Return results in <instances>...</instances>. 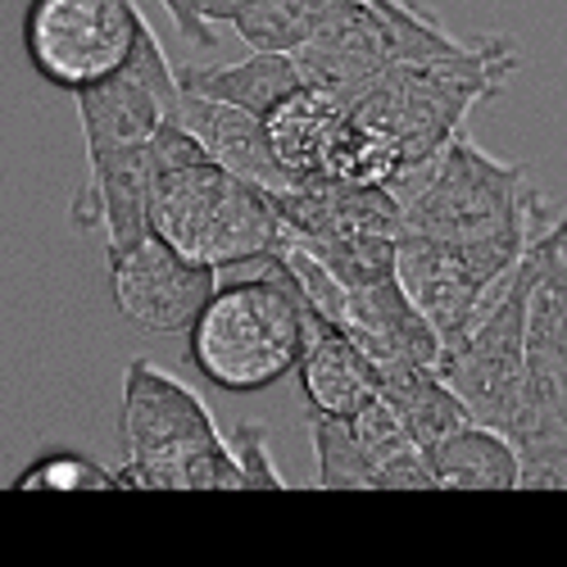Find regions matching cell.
<instances>
[{
    "mask_svg": "<svg viewBox=\"0 0 567 567\" xmlns=\"http://www.w3.org/2000/svg\"><path fill=\"white\" fill-rule=\"evenodd\" d=\"M309 296L277 250L255 259L250 277L223 281L186 332L196 372L227 395H255L291 377L309 337Z\"/></svg>",
    "mask_w": 567,
    "mask_h": 567,
    "instance_id": "cell-1",
    "label": "cell"
},
{
    "mask_svg": "<svg viewBox=\"0 0 567 567\" xmlns=\"http://www.w3.org/2000/svg\"><path fill=\"white\" fill-rule=\"evenodd\" d=\"M527 250V386L508 441L523 454V491H567V209L536 205Z\"/></svg>",
    "mask_w": 567,
    "mask_h": 567,
    "instance_id": "cell-2",
    "label": "cell"
},
{
    "mask_svg": "<svg viewBox=\"0 0 567 567\" xmlns=\"http://www.w3.org/2000/svg\"><path fill=\"white\" fill-rule=\"evenodd\" d=\"M118 432L127 454L118 491H246L236 450L218 436L205 400L146 359L127 363Z\"/></svg>",
    "mask_w": 567,
    "mask_h": 567,
    "instance_id": "cell-3",
    "label": "cell"
},
{
    "mask_svg": "<svg viewBox=\"0 0 567 567\" xmlns=\"http://www.w3.org/2000/svg\"><path fill=\"white\" fill-rule=\"evenodd\" d=\"M400 200V231L432 241H499L532 236L545 200L523 164L486 155L467 132H454L436 155L386 182Z\"/></svg>",
    "mask_w": 567,
    "mask_h": 567,
    "instance_id": "cell-4",
    "label": "cell"
},
{
    "mask_svg": "<svg viewBox=\"0 0 567 567\" xmlns=\"http://www.w3.org/2000/svg\"><path fill=\"white\" fill-rule=\"evenodd\" d=\"M151 231L186 259L209 268H246L277 250L281 214L272 192L214 159L186 164L159 177L151 200Z\"/></svg>",
    "mask_w": 567,
    "mask_h": 567,
    "instance_id": "cell-5",
    "label": "cell"
},
{
    "mask_svg": "<svg viewBox=\"0 0 567 567\" xmlns=\"http://www.w3.org/2000/svg\"><path fill=\"white\" fill-rule=\"evenodd\" d=\"M527 318H532V250L486 300L477 322L458 341H450L436 359V368L458 391L467 413L486 422V427H499L504 436L517 422L527 386Z\"/></svg>",
    "mask_w": 567,
    "mask_h": 567,
    "instance_id": "cell-6",
    "label": "cell"
},
{
    "mask_svg": "<svg viewBox=\"0 0 567 567\" xmlns=\"http://www.w3.org/2000/svg\"><path fill=\"white\" fill-rule=\"evenodd\" d=\"M532 236H499V241H432V236H395V268L409 300L450 346L458 341L486 300L523 264Z\"/></svg>",
    "mask_w": 567,
    "mask_h": 567,
    "instance_id": "cell-7",
    "label": "cell"
},
{
    "mask_svg": "<svg viewBox=\"0 0 567 567\" xmlns=\"http://www.w3.org/2000/svg\"><path fill=\"white\" fill-rule=\"evenodd\" d=\"M146 19L132 0H32L23 14V51L60 91L96 86L127 69Z\"/></svg>",
    "mask_w": 567,
    "mask_h": 567,
    "instance_id": "cell-8",
    "label": "cell"
},
{
    "mask_svg": "<svg viewBox=\"0 0 567 567\" xmlns=\"http://www.w3.org/2000/svg\"><path fill=\"white\" fill-rule=\"evenodd\" d=\"M322 491H441L427 445L386 400L350 417H309Z\"/></svg>",
    "mask_w": 567,
    "mask_h": 567,
    "instance_id": "cell-9",
    "label": "cell"
},
{
    "mask_svg": "<svg viewBox=\"0 0 567 567\" xmlns=\"http://www.w3.org/2000/svg\"><path fill=\"white\" fill-rule=\"evenodd\" d=\"M105 259H110L118 313L151 337L192 332V322L218 291V281H214L218 268L186 259L159 231L136 236V241H127L123 250H110Z\"/></svg>",
    "mask_w": 567,
    "mask_h": 567,
    "instance_id": "cell-10",
    "label": "cell"
},
{
    "mask_svg": "<svg viewBox=\"0 0 567 567\" xmlns=\"http://www.w3.org/2000/svg\"><path fill=\"white\" fill-rule=\"evenodd\" d=\"M300 391L309 404V417H350L382 400V372L377 359L318 309L309 313V337L300 354Z\"/></svg>",
    "mask_w": 567,
    "mask_h": 567,
    "instance_id": "cell-11",
    "label": "cell"
},
{
    "mask_svg": "<svg viewBox=\"0 0 567 567\" xmlns=\"http://www.w3.org/2000/svg\"><path fill=\"white\" fill-rule=\"evenodd\" d=\"M177 123H186L200 136V146L209 151L214 164L259 182L264 192H291L296 186V177L287 173V164H281V155L272 146L268 118L223 105V101H209V96H196V91H182Z\"/></svg>",
    "mask_w": 567,
    "mask_h": 567,
    "instance_id": "cell-12",
    "label": "cell"
},
{
    "mask_svg": "<svg viewBox=\"0 0 567 567\" xmlns=\"http://www.w3.org/2000/svg\"><path fill=\"white\" fill-rule=\"evenodd\" d=\"M354 110L341 105L337 96H327L318 86H300L291 101H281L268 114V132L272 146L287 164V173L296 177V186H313V182H332L337 177V159L346 151Z\"/></svg>",
    "mask_w": 567,
    "mask_h": 567,
    "instance_id": "cell-13",
    "label": "cell"
},
{
    "mask_svg": "<svg viewBox=\"0 0 567 567\" xmlns=\"http://www.w3.org/2000/svg\"><path fill=\"white\" fill-rule=\"evenodd\" d=\"M73 101H78L86 159H101V155H114L127 146H146V141H155V132L173 118L159 91L146 86L127 69L96 82V86L73 91Z\"/></svg>",
    "mask_w": 567,
    "mask_h": 567,
    "instance_id": "cell-14",
    "label": "cell"
},
{
    "mask_svg": "<svg viewBox=\"0 0 567 567\" xmlns=\"http://www.w3.org/2000/svg\"><path fill=\"white\" fill-rule=\"evenodd\" d=\"M177 82L182 91L268 118L305 86V73L291 51H250V60L241 64H177Z\"/></svg>",
    "mask_w": 567,
    "mask_h": 567,
    "instance_id": "cell-15",
    "label": "cell"
},
{
    "mask_svg": "<svg viewBox=\"0 0 567 567\" xmlns=\"http://www.w3.org/2000/svg\"><path fill=\"white\" fill-rule=\"evenodd\" d=\"M441 491H523V454L486 422H467L432 450Z\"/></svg>",
    "mask_w": 567,
    "mask_h": 567,
    "instance_id": "cell-16",
    "label": "cell"
},
{
    "mask_svg": "<svg viewBox=\"0 0 567 567\" xmlns=\"http://www.w3.org/2000/svg\"><path fill=\"white\" fill-rule=\"evenodd\" d=\"M377 372H382V400L400 413V422L413 432L417 445L432 450L450 432L477 422L436 363H386Z\"/></svg>",
    "mask_w": 567,
    "mask_h": 567,
    "instance_id": "cell-17",
    "label": "cell"
},
{
    "mask_svg": "<svg viewBox=\"0 0 567 567\" xmlns=\"http://www.w3.org/2000/svg\"><path fill=\"white\" fill-rule=\"evenodd\" d=\"M14 491H118V472L86 454H41L14 477Z\"/></svg>",
    "mask_w": 567,
    "mask_h": 567,
    "instance_id": "cell-18",
    "label": "cell"
},
{
    "mask_svg": "<svg viewBox=\"0 0 567 567\" xmlns=\"http://www.w3.org/2000/svg\"><path fill=\"white\" fill-rule=\"evenodd\" d=\"M231 450H236V463H241V477H246V491H287L291 482L281 477V467L272 463V450H268V432L259 422H241L231 436Z\"/></svg>",
    "mask_w": 567,
    "mask_h": 567,
    "instance_id": "cell-19",
    "label": "cell"
},
{
    "mask_svg": "<svg viewBox=\"0 0 567 567\" xmlns=\"http://www.w3.org/2000/svg\"><path fill=\"white\" fill-rule=\"evenodd\" d=\"M164 10L173 14V23H177V32L192 41V45H214V28L200 19V10H196V0H164Z\"/></svg>",
    "mask_w": 567,
    "mask_h": 567,
    "instance_id": "cell-20",
    "label": "cell"
}]
</instances>
